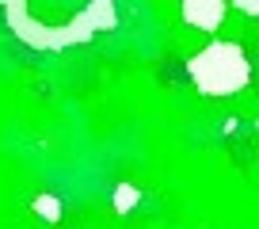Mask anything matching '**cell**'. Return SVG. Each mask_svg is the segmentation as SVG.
<instances>
[{
    "instance_id": "1",
    "label": "cell",
    "mask_w": 259,
    "mask_h": 229,
    "mask_svg": "<svg viewBox=\"0 0 259 229\" xmlns=\"http://www.w3.org/2000/svg\"><path fill=\"white\" fill-rule=\"evenodd\" d=\"M191 77L206 96H233L248 84L251 65L236 42H210L202 54H194Z\"/></svg>"
},
{
    "instance_id": "2",
    "label": "cell",
    "mask_w": 259,
    "mask_h": 229,
    "mask_svg": "<svg viewBox=\"0 0 259 229\" xmlns=\"http://www.w3.org/2000/svg\"><path fill=\"white\" fill-rule=\"evenodd\" d=\"M183 16L191 19V23H198L202 31H213V27L221 23V16H225V8H221V4H206V8L202 4H187Z\"/></svg>"
},
{
    "instance_id": "3",
    "label": "cell",
    "mask_w": 259,
    "mask_h": 229,
    "mask_svg": "<svg viewBox=\"0 0 259 229\" xmlns=\"http://www.w3.org/2000/svg\"><path fill=\"white\" fill-rule=\"evenodd\" d=\"M248 12H255V16H259V8H248Z\"/></svg>"
}]
</instances>
